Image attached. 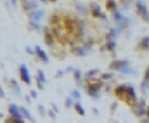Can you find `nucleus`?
Masks as SVG:
<instances>
[{
    "label": "nucleus",
    "instance_id": "f257e3e1",
    "mask_svg": "<svg viewBox=\"0 0 149 123\" xmlns=\"http://www.w3.org/2000/svg\"><path fill=\"white\" fill-rule=\"evenodd\" d=\"M114 95L120 99V101H125L127 104H130V106H134L139 99H137V94H135V88H134V85H130V83H123V85H118V87H114Z\"/></svg>",
    "mask_w": 149,
    "mask_h": 123
},
{
    "label": "nucleus",
    "instance_id": "f03ea898",
    "mask_svg": "<svg viewBox=\"0 0 149 123\" xmlns=\"http://www.w3.org/2000/svg\"><path fill=\"white\" fill-rule=\"evenodd\" d=\"M106 87V83L102 82V80H99V82H87L83 85V90L92 97V99H95V101H99V97H101V90Z\"/></svg>",
    "mask_w": 149,
    "mask_h": 123
},
{
    "label": "nucleus",
    "instance_id": "7ed1b4c3",
    "mask_svg": "<svg viewBox=\"0 0 149 123\" xmlns=\"http://www.w3.org/2000/svg\"><path fill=\"white\" fill-rule=\"evenodd\" d=\"M113 19H114L116 26H118V28H121L123 31H125L127 28H130V26H132V21H130L127 16H123V12H121V10L113 12Z\"/></svg>",
    "mask_w": 149,
    "mask_h": 123
},
{
    "label": "nucleus",
    "instance_id": "20e7f679",
    "mask_svg": "<svg viewBox=\"0 0 149 123\" xmlns=\"http://www.w3.org/2000/svg\"><path fill=\"white\" fill-rule=\"evenodd\" d=\"M130 68V61L128 59H114L109 63V69L111 71H120V73H123V71H127Z\"/></svg>",
    "mask_w": 149,
    "mask_h": 123
},
{
    "label": "nucleus",
    "instance_id": "39448f33",
    "mask_svg": "<svg viewBox=\"0 0 149 123\" xmlns=\"http://www.w3.org/2000/svg\"><path fill=\"white\" fill-rule=\"evenodd\" d=\"M146 109H148V104H146V101H144V99H139V101L132 106L134 115H135V116H139L141 120H142V116H146Z\"/></svg>",
    "mask_w": 149,
    "mask_h": 123
},
{
    "label": "nucleus",
    "instance_id": "423d86ee",
    "mask_svg": "<svg viewBox=\"0 0 149 123\" xmlns=\"http://www.w3.org/2000/svg\"><path fill=\"white\" fill-rule=\"evenodd\" d=\"M88 12H92V16L94 17H97V19H102V21H106L108 17H106V14L102 12V9H101V5L99 3H88Z\"/></svg>",
    "mask_w": 149,
    "mask_h": 123
},
{
    "label": "nucleus",
    "instance_id": "0eeeda50",
    "mask_svg": "<svg viewBox=\"0 0 149 123\" xmlns=\"http://www.w3.org/2000/svg\"><path fill=\"white\" fill-rule=\"evenodd\" d=\"M19 80L26 85L31 83V76H30V71H28V66L26 64H19Z\"/></svg>",
    "mask_w": 149,
    "mask_h": 123
},
{
    "label": "nucleus",
    "instance_id": "6e6552de",
    "mask_svg": "<svg viewBox=\"0 0 149 123\" xmlns=\"http://www.w3.org/2000/svg\"><path fill=\"white\" fill-rule=\"evenodd\" d=\"M135 9H137L139 16H141L146 23H149V9L146 7V3H144V2H135Z\"/></svg>",
    "mask_w": 149,
    "mask_h": 123
},
{
    "label": "nucleus",
    "instance_id": "1a4fd4ad",
    "mask_svg": "<svg viewBox=\"0 0 149 123\" xmlns=\"http://www.w3.org/2000/svg\"><path fill=\"white\" fill-rule=\"evenodd\" d=\"M9 113H10V118H14V120H24L23 113H21V108L17 104H9Z\"/></svg>",
    "mask_w": 149,
    "mask_h": 123
},
{
    "label": "nucleus",
    "instance_id": "9d476101",
    "mask_svg": "<svg viewBox=\"0 0 149 123\" xmlns=\"http://www.w3.org/2000/svg\"><path fill=\"white\" fill-rule=\"evenodd\" d=\"M30 16V21H33V23H42L43 21V17H45V12L42 10V9H37V10H33V12H30L28 14Z\"/></svg>",
    "mask_w": 149,
    "mask_h": 123
},
{
    "label": "nucleus",
    "instance_id": "9b49d317",
    "mask_svg": "<svg viewBox=\"0 0 149 123\" xmlns=\"http://www.w3.org/2000/svg\"><path fill=\"white\" fill-rule=\"evenodd\" d=\"M42 31H43V38H45V42H47V45L54 49V47H56V43H54V37H52V30H50L49 26H45Z\"/></svg>",
    "mask_w": 149,
    "mask_h": 123
},
{
    "label": "nucleus",
    "instance_id": "f8f14e48",
    "mask_svg": "<svg viewBox=\"0 0 149 123\" xmlns=\"http://www.w3.org/2000/svg\"><path fill=\"white\" fill-rule=\"evenodd\" d=\"M35 54H37V57L42 61V63H45V64H49V61H50V57H49V54L42 49V47H35Z\"/></svg>",
    "mask_w": 149,
    "mask_h": 123
},
{
    "label": "nucleus",
    "instance_id": "ddd939ff",
    "mask_svg": "<svg viewBox=\"0 0 149 123\" xmlns=\"http://www.w3.org/2000/svg\"><path fill=\"white\" fill-rule=\"evenodd\" d=\"M71 52H73L74 56H80V57H83V56H87V54H88L90 50H88V49H87V47H85L83 43H81V45L78 43V45H74L73 49H71Z\"/></svg>",
    "mask_w": 149,
    "mask_h": 123
},
{
    "label": "nucleus",
    "instance_id": "4468645a",
    "mask_svg": "<svg viewBox=\"0 0 149 123\" xmlns=\"http://www.w3.org/2000/svg\"><path fill=\"white\" fill-rule=\"evenodd\" d=\"M45 82H47L45 73H43L42 69H37V83H38V88H40V90H43V88H45Z\"/></svg>",
    "mask_w": 149,
    "mask_h": 123
},
{
    "label": "nucleus",
    "instance_id": "2eb2a0df",
    "mask_svg": "<svg viewBox=\"0 0 149 123\" xmlns=\"http://www.w3.org/2000/svg\"><path fill=\"white\" fill-rule=\"evenodd\" d=\"M21 7H23L24 10H28V12H33V10L40 9V7H38V2H23Z\"/></svg>",
    "mask_w": 149,
    "mask_h": 123
},
{
    "label": "nucleus",
    "instance_id": "dca6fc26",
    "mask_svg": "<svg viewBox=\"0 0 149 123\" xmlns=\"http://www.w3.org/2000/svg\"><path fill=\"white\" fill-rule=\"evenodd\" d=\"M83 76H85V80H87V82H94L97 76H101V73H99V69H90V71H87Z\"/></svg>",
    "mask_w": 149,
    "mask_h": 123
},
{
    "label": "nucleus",
    "instance_id": "f3484780",
    "mask_svg": "<svg viewBox=\"0 0 149 123\" xmlns=\"http://www.w3.org/2000/svg\"><path fill=\"white\" fill-rule=\"evenodd\" d=\"M137 49L139 50H149V35H146V37H142L141 40H139V45H137Z\"/></svg>",
    "mask_w": 149,
    "mask_h": 123
},
{
    "label": "nucleus",
    "instance_id": "a211bd4d",
    "mask_svg": "<svg viewBox=\"0 0 149 123\" xmlns=\"http://www.w3.org/2000/svg\"><path fill=\"white\" fill-rule=\"evenodd\" d=\"M73 76H74V80H76V85H78V87H83V80H85V76L81 75V71H80V69H74Z\"/></svg>",
    "mask_w": 149,
    "mask_h": 123
},
{
    "label": "nucleus",
    "instance_id": "6ab92c4d",
    "mask_svg": "<svg viewBox=\"0 0 149 123\" xmlns=\"http://www.w3.org/2000/svg\"><path fill=\"white\" fill-rule=\"evenodd\" d=\"M102 50L114 52L116 50V40H106V45H102Z\"/></svg>",
    "mask_w": 149,
    "mask_h": 123
},
{
    "label": "nucleus",
    "instance_id": "aec40b11",
    "mask_svg": "<svg viewBox=\"0 0 149 123\" xmlns=\"http://www.w3.org/2000/svg\"><path fill=\"white\" fill-rule=\"evenodd\" d=\"M106 9H108V10H111V12H116V10H120V5H118L116 2L109 0V2H106Z\"/></svg>",
    "mask_w": 149,
    "mask_h": 123
},
{
    "label": "nucleus",
    "instance_id": "412c9836",
    "mask_svg": "<svg viewBox=\"0 0 149 123\" xmlns=\"http://www.w3.org/2000/svg\"><path fill=\"white\" fill-rule=\"evenodd\" d=\"M70 97L73 99L74 102H80V97H81V94H80V90H78V88H73V90L70 92Z\"/></svg>",
    "mask_w": 149,
    "mask_h": 123
},
{
    "label": "nucleus",
    "instance_id": "4be33fe9",
    "mask_svg": "<svg viewBox=\"0 0 149 123\" xmlns=\"http://www.w3.org/2000/svg\"><path fill=\"white\" fill-rule=\"evenodd\" d=\"M10 88H12V92H14V95H21V88L17 87V82L16 80H10Z\"/></svg>",
    "mask_w": 149,
    "mask_h": 123
},
{
    "label": "nucleus",
    "instance_id": "5701e85b",
    "mask_svg": "<svg viewBox=\"0 0 149 123\" xmlns=\"http://www.w3.org/2000/svg\"><path fill=\"white\" fill-rule=\"evenodd\" d=\"M74 111H76L80 116H85V109H83V106H81L80 102H74Z\"/></svg>",
    "mask_w": 149,
    "mask_h": 123
},
{
    "label": "nucleus",
    "instance_id": "b1692460",
    "mask_svg": "<svg viewBox=\"0 0 149 123\" xmlns=\"http://www.w3.org/2000/svg\"><path fill=\"white\" fill-rule=\"evenodd\" d=\"M141 90H142L146 95H149V80H148V82H144V80H142V83H141Z\"/></svg>",
    "mask_w": 149,
    "mask_h": 123
},
{
    "label": "nucleus",
    "instance_id": "393cba45",
    "mask_svg": "<svg viewBox=\"0 0 149 123\" xmlns=\"http://www.w3.org/2000/svg\"><path fill=\"white\" fill-rule=\"evenodd\" d=\"M113 78H114V73H113V71H109V73H102V75H101V80H102V82H104V80H113Z\"/></svg>",
    "mask_w": 149,
    "mask_h": 123
},
{
    "label": "nucleus",
    "instance_id": "a878e982",
    "mask_svg": "<svg viewBox=\"0 0 149 123\" xmlns=\"http://www.w3.org/2000/svg\"><path fill=\"white\" fill-rule=\"evenodd\" d=\"M64 106L70 109V108H74V101L71 99V97H66V101H64Z\"/></svg>",
    "mask_w": 149,
    "mask_h": 123
},
{
    "label": "nucleus",
    "instance_id": "bb28decb",
    "mask_svg": "<svg viewBox=\"0 0 149 123\" xmlns=\"http://www.w3.org/2000/svg\"><path fill=\"white\" fill-rule=\"evenodd\" d=\"M30 28H31V30H35V31H38V30H43L38 23H33V21H30Z\"/></svg>",
    "mask_w": 149,
    "mask_h": 123
},
{
    "label": "nucleus",
    "instance_id": "cd10ccee",
    "mask_svg": "<svg viewBox=\"0 0 149 123\" xmlns=\"http://www.w3.org/2000/svg\"><path fill=\"white\" fill-rule=\"evenodd\" d=\"M38 113H40L42 116H47V115H49V111H47V109H45L42 104H38Z\"/></svg>",
    "mask_w": 149,
    "mask_h": 123
},
{
    "label": "nucleus",
    "instance_id": "c85d7f7f",
    "mask_svg": "<svg viewBox=\"0 0 149 123\" xmlns=\"http://www.w3.org/2000/svg\"><path fill=\"white\" fill-rule=\"evenodd\" d=\"M132 7V3H128V2H123V3H120V9L121 10H128Z\"/></svg>",
    "mask_w": 149,
    "mask_h": 123
},
{
    "label": "nucleus",
    "instance_id": "c756f323",
    "mask_svg": "<svg viewBox=\"0 0 149 123\" xmlns=\"http://www.w3.org/2000/svg\"><path fill=\"white\" fill-rule=\"evenodd\" d=\"M30 95H31V99H37V97H38V92L31 88V90H30Z\"/></svg>",
    "mask_w": 149,
    "mask_h": 123
},
{
    "label": "nucleus",
    "instance_id": "7c9ffc66",
    "mask_svg": "<svg viewBox=\"0 0 149 123\" xmlns=\"http://www.w3.org/2000/svg\"><path fill=\"white\" fill-rule=\"evenodd\" d=\"M26 52H28V54H31V56H33V54H35V47H33V49H31V47H30V45H28V47H26Z\"/></svg>",
    "mask_w": 149,
    "mask_h": 123
},
{
    "label": "nucleus",
    "instance_id": "2f4dec72",
    "mask_svg": "<svg viewBox=\"0 0 149 123\" xmlns=\"http://www.w3.org/2000/svg\"><path fill=\"white\" fill-rule=\"evenodd\" d=\"M61 76H64V71H63V69H59V71L56 73V78H61Z\"/></svg>",
    "mask_w": 149,
    "mask_h": 123
},
{
    "label": "nucleus",
    "instance_id": "473e14b6",
    "mask_svg": "<svg viewBox=\"0 0 149 123\" xmlns=\"http://www.w3.org/2000/svg\"><path fill=\"white\" fill-rule=\"evenodd\" d=\"M49 116H50V120H56L57 116H56V111H49Z\"/></svg>",
    "mask_w": 149,
    "mask_h": 123
},
{
    "label": "nucleus",
    "instance_id": "72a5a7b5",
    "mask_svg": "<svg viewBox=\"0 0 149 123\" xmlns=\"http://www.w3.org/2000/svg\"><path fill=\"white\" fill-rule=\"evenodd\" d=\"M141 123H149V118H142V120H141Z\"/></svg>",
    "mask_w": 149,
    "mask_h": 123
},
{
    "label": "nucleus",
    "instance_id": "f704fd0d",
    "mask_svg": "<svg viewBox=\"0 0 149 123\" xmlns=\"http://www.w3.org/2000/svg\"><path fill=\"white\" fill-rule=\"evenodd\" d=\"M146 118H149V106H148V109H146Z\"/></svg>",
    "mask_w": 149,
    "mask_h": 123
}]
</instances>
